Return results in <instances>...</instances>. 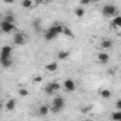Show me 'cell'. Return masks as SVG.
I'll list each match as a JSON object with an SVG mask.
<instances>
[{
  "instance_id": "obj_1",
  "label": "cell",
  "mask_w": 121,
  "mask_h": 121,
  "mask_svg": "<svg viewBox=\"0 0 121 121\" xmlns=\"http://www.w3.org/2000/svg\"><path fill=\"white\" fill-rule=\"evenodd\" d=\"M63 29H64V24H61V23H54L53 26H50L46 31H44V39L47 40V41H51V40H54L56 37H58L60 34L63 33Z\"/></svg>"
},
{
  "instance_id": "obj_2",
  "label": "cell",
  "mask_w": 121,
  "mask_h": 121,
  "mask_svg": "<svg viewBox=\"0 0 121 121\" xmlns=\"http://www.w3.org/2000/svg\"><path fill=\"white\" fill-rule=\"evenodd\" d=\"M64 107H66L64 98L60 97V95H57V97L53 98V104H51L48 108H50V111H51L53 114H58V112H61V111L64 110Z\"/></svg>"
},
{
  "instance_id": "obj_3",
  "label": "cell",
  "mask_w": 121,
  "mask_h": 121,
  "mask_svg": "<svg viewBox=\"0 0 121 121\" xmlns=\"http://www.w3.org/2000/svg\"><path fill=\"white\" fill-rule=\"evenodd\" d=\"M101 12H103V16H104V17H115V16H118V9H117V6L110 4V3L104 4L103 9H101Z\"/></svg>"
},
{
  "instance_id": "obj_4",
  "label": "cell",
  "mask_w": 121,
  "mask_h": 121,
  "mask_svg": "<svg viewBox=\"0 0 121 121\" xmlns=\"http://www.w3.org/2000/svg\"><path fill=\"white\" fill-rule=\"evenodd\" d=\"M60 90V84L57 83V81H51V83H47L46 84V87H44V93L47 94V95H53L56 91H58Z\"/></svg>"
},
{
  "instance_id": "obj_5",
  "label": "cell",
  "mask_w": 121,
  "mask_h": 121,
  "mask_svg": "<svg viewBox=\"0 0 121 121\" xmlns=\"http://www.w3.org/2000/svg\"><path fill=\"white\" fill-rule=\"evenodd\" d=\"M26 41H27V37H26V34H24L23 31H17V33L14 34V37H13L14 46H24Z\"/></svg>"
},
{
  "instance_id": "obj_6",
  "label": "cell",
  "mask_w": 121,
  "mask_h": 121,
  "mask_svg": "<svg viewBox=\"0 0 121 121\" xmlns=\"http://www.w3.org/2000/svg\"><path fill=\"white\" fill-rule=\"evenodd\" d=\"M0 30H2L3 33H6V34H9V33H12V31L16 30V24H13V23H7V22L2 20V22H0Z\"/></svg>"
},
{
  "instance_id": "obj_7",
  "label": "cell",
  "mask_w": 121,
  "mask_h": 121,
  "mask_svg": "<svg viewBox=\"0 0 121 121\" xmlns=\"http://www.w3.org/2000/svg\"><path fill=\"white\" fill-rule=\"evenodd\" d=\"M64 90L69 91V93H74L77 90V84L73 78H66L64 80Z\"/></svg>"
},
{
  "instance_id": "obj_8",
  "label": "cell",
  "mask_w": 121,
  "mask_h": 121,
  "mask_svg": "<svg viewBox=\"0 0 121 121\" xmlns=\"http://www.w3.org/2000/svg\"><path fill=\"white\" fill-rule=\"evenodd\" d=\"M12 53H13L12 46H3L0 48V57L2 58H12Z\"/></svg>"
},
{
  "instance_id": "obj_9",
  "label": "cell",
  "mask_w": 121,
  "mask_h": 121,
  "mask_svg": "<svg viewBox=\"0 0 121 121\" xmlns=\"http://www.w3.org/2000/svg\"><path fill=\"white\" fill-rule=\"evenodd\" d=\"M97 58H98V61H100L101 64H107V63L110 61V54H108L107 51H101V53L97 54Z\"/></svg>"
},
{
  "instance_id": "obj_10",
  "label": "cell",
  "mask_w": 121,
  "mask_h": 121,
  "mask_svg": "<svg viewBox=\"0 0 121 121\" xmlns=\"http://www.w3.org/2000/svg\"><path fill=\"white\" fill-rule=\"evenodd\" d=\"M111 27L118 33L120 31V29H121V16L118 14V16H115L112 20H111Z\"/></svg>"
},
{
  "instance_id": "obj_11",
  "label": "cell",
  "mask_w": 121,
  "mask_h": 121,
  "mask_svg": "<svg viewBox=\"0 0 121 121\" xmlns=\"http://www.w3.org/2000/svg\"><path fill=\"white\" fill-rule=\"evenodd\" d=\"M0 66L3 69H10L13 66V60L12 58H2L0 57Z\"/></svg>"
},
{
  "instance_id": "obj_12",
  "label": "cell",
  "mask_w": 121,
  "mask_h": 121,
  "mask_svg": "<svg viewBox=\"0 0 121 121\" xmlns=\"http://www.w3.org/2000/svg\"><path fill=\"white\" fill-rule=\"evenodd\" d=\"M100 47H101L103 50H110V48H112V40L104 39V40L100 43Z\"/></svg>"
},
{
  "instance_id": "obj_13",
  "label": "cell",
  "mask_w": 121,
  "mask_h": 121,
  "mask_svg": "<svg viewBox=\"0 0 121 121\" xmlns=\"http://www.w3.org/2000/svg\"><path fill=\"white\" fill-rule=\"evenodd\" d=\"M16 105H17L16 100H14V98H10V100H7V101H6V104H4V108H6L7 111H13V110L16 108Z\"/></svg>"
},
{
  "instance_id": "obj_14",
  "label": "cell",
  "mask_w": 121,
  "mask_h": 121,
  "mask_svg": "<svg viewBox=\"0 0 121 121\" xmlns=\"http://www.w3.org/2000/svg\"><path fill=\"white\" fill-rule=\"evenodd\" d=\"M44 69H46L48 73H54V71L58 69V64H57V61H51V63H47Z\"/></svg>"
},
{
  "instance_id": "obj_15",
  "label": "cell",
  "mask_w": 121,
  "mask_h": 121,
  "mask_svg": "<svg viewBox=\"0 0 121 121\" xmlns=\"http://www.w3.org/2000/svg\"><path fill=\"white\" fill-rule=\"evenodd\" d=\"M69 57H70V51L69 50H60L57 53V58L58 60H67Z\"/></svg>"
},
{
  "instance_id": "obj_16",
  "label": "cell",
  "mask_w": 121,
  "mask_h": 121,
  "mask_svg": "<svg viewBox=\"0 0 121 121\" xmlns=\"http://www.w3.org/2000/svg\"><path fill=\"white\" fill-rule=\"evenodd\" d=\"M37 3L36 2H31V0H23L22 2V7L23 9H31V7H34Z\"/></svg>"
},
{
  "instance_id": "obj_17",
  "label": "cell",
  "mask_w": 121,
  "mask_h": 121,
  "mask_svg": "<svg viewBox=\"0 0 121 121\" xmlns=\"http://www.w3.org/2000/svg\"><path fill=\"white\" fill-rule=\"evenodd\" d=\"M98 93H100L101 98H104V100H107V98H110V97L112 95V93H111V91H110L108 88H103V90H100Z\"/></svg>"
},
{
  "instance_id": "obj_18",
  "label": "cell",
  "mask_w": 121,
  "mask_h": 121,
  "mask_svg": "<svg viewBox=\"0 0 121 121\" xmlns=\"http://www.w3.org/2000/svg\"><path fill=\"white\" fill-rule=\"evenodd\" d=\"M48 112H50V108H48V105H46V104L40 105V108H39V114H40L41 117H46Z\"/></svg>"
},
{
  "instance_id": "obj_19",
  "label": "cell",
  "mask_w": 121,
  "mask_h": 121,
  "mask_svg": "<svg viewBox=\"0 0 121 121\" xmlns=\"http://www.w3.org/2000/svg\"><path fill=\"white\" fill-rule=\"evenodd\" d=\"M74 14H76V17H83L84 14H86V10H84V7H76L74 9Z\"/></svg>"
},
{
  "instance_id": "obj_20",
  "label": "cell",
  "mask_w": 121,
  "mask_h": 121,
  "mask_svg": "<svg viewBox=\"0 0 121 121\" xmlns=\"http://www.w3.org/2000/svg\"><path fill=\"white\" fill-rule=\"evenodd\" d=\"M61 34H64V36H67L69 39H74V33L67 27V26H64V29H63V33Z\"/></svg>"
},
{
  "instance_id": "obj_21",
  "label": "cell",
  "mask_w": 121,
  "mask_h": 121,
  "mask_svg": "<svg viewBox=\"0 0 121 121\" xmlns=\"http://www.w3.org/2000/svg\"><path fill=\"white\" fill-rule=\"evenodd\" d=\"M111 120L112 121H121V111H114V112H111Z\"/></svg>"
},
{
  "instance_id": "obj_22",
  "label": "cell",
  "mask_w": 121,
  "mask_h": 121,
  "mask_svg": "<svg viewBox=\"0 0 121 121\" xmlns=\"http://www.w3.org/2000/svg\"><path fill=\"white\" fill-rule=\"evenodd\" d=\"M4 22H7V23H13L14 24V16L12 14V13H7L6 16H4V19H3Z\"/></svg>"
},
{
  "instance_id": "obj_23",
  "label": "cell",
  "mask_w": 121,
  "mask_h": 121,
  "mask_svg": "<svg viewBox=\"0 0 121 121\" xmlns=\"http://www.w3.org/2000/svg\"><path fill=\"white\" fill-rule=\"evenodd\" d=\"M30 93H29V90L27 88H24V87H22V88H19V95H22V97H27Z\"/></svg>"
},
{
  "instance_id": "obj_24",
  "label": "cell",
  "mask_w": 121,
  "mask_h": 121,
  "mask_svg": "<svg viewBox=\"0 0 121 121\" xmlns=\"http://www.w3.org/2000/svg\"><path fill=\"white\" fill-rule=\"evenodd\" d=\"M91 2H90V0H81V2H80V7H84V6H88Z\"/></svg>"
},
{
  "instance_id": "obj_25",
  "label": "cell",
  "mask_w": 121,
  "mask_h": 121,
  "mask_svg": "<svg viewBox=\"0 0 121 121\" xmlns=\"http://www.w3.org/2000/svg\"><path fill=\"white\" fill-rule=\"evenodd\" d=\"M33 81H34V83H40V81H43V76H36V77L33 78Z\"/></svg>"
},
{
  "instance_id": "obj_26",
  "label": "cell",
  "mask_w": 121,
  "mask_h": 121,
  "mask_svg": "<svg viewBox=\"0 0 121 121\" xmlns=\"http://www.w3.org/2000/svg\"><path fill=\"white\" fill-rule=\"evenodd\" d=\"M115 108H117V111H121V100L115 101Z\"/></svg>"
},
{
  "instance_id": "obj_27",
  "label": "cell",
  "mask_w": 121,
  "mask_h": 121,
  "mask_svg": "<svg viewBox=\"0 0 121 121\" xmlns=\"http://www.w3.org/2000/svg\"><path fill=\"white\" fill-rule=\"evenodd\" d=\"M90 111H91V105H87V107L81 108V112H90Z\"/></svg>"
},
{
  "instance_id": "obj_28",
  "label": "cell",
  "mask_w": 121,
  "mask_h": 121,
  "mask_svg": "<svg viewBox=\"0 0 121 121\" xmlns=\"http://www.w3.org/2000/svg\"><path fill=\"white\" fill-rule=\"evenodd\" d=\"M3 107H4V105H3V103H2V101H0V110H2Z\"/></svg>"
},
{
  "instance_id": "obj_29",
  "label": "cell",
  "mask_w": 121,
  "mask_h": 121,
  "mask_svg": "<svg viewBox=\"0 0 121 121\" xmlns=\"http://www.w3.org/2000/svg\"><path fill=\"white\" fill-rule=\"evenodd\" d=\"M84 121H94V120H84Z\"/></svg>"
}]
</instances>
